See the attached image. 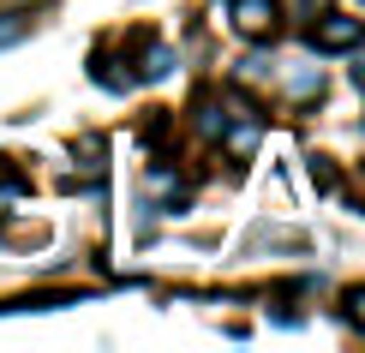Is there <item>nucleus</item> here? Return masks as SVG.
<instances>
[{
  "mask_svg": "<svg viewBox=\"0 0 365 353\" xmlns=\"http://www.w3.org/2000/svg\"><path fill=\"white\" fill-rule=\"evenodd\" d=\"M347 324L365 329V287H354V294H347Z\"/></svg>",
  "mask_w": 365,
  "mask_h": 353,
  "instance_id": "6",
  "label": "nucleus"
},
{
  "mask_svg": "<svg viewBox=\"0 0 365 353\" xmlns=\"http://www.w3.org/2000/svg\"><path fill=\"white\" fill-rule=\"evenodd\" d=\"M19 198H24V174L12 168V156H0V216H12Z\"/></svg>",
  "mask_w": 365,
  "mask_h": 353,
  "instance_id": "4",
  "label": "nucleus"
},
{
  "mask_svg": "<svg viewBox=\"0 0 365 353\" xmlns=\"http://www.w3.org/2000/svg\"><path fill=\"white\" fill-rule=\"evenodd\" d=\"M359 42H365V24H359V19H336V12H329V19L312 24V48H324V54L359 48Z\"/></svg>",
  "mask_w": 365,
  "mask_h": 353,
  "instance_id": "2",
  "label": "nucleus"
},
{
  "mask_svg": "<svg viewBox=\"0 0 365 353\" xmlns=\"http://www.w3.org/2000/svg\"><path fill=\"white\" fill-rule=\"evenodd\" d=\"M354 84H359V90H365V54H359V66H354Z\"/></svg>",
  "mask_w": 365,
  "mask_h": 353,
  "instance_id": "7",
  "label": "nucleus"
},
{
  "mask_svg": "<svg viewBox=\"0 0 365 353\" xmlns=\"http://www.w3.org/2000/svg\"><path fill=\"white\" fill-rule=\"evenodd\" d=\"M30 36V19L24 12H0V48H12V42Z\"/></svg>",
  "mask_w": 365,
  "mask_h": 353,
  "instance_id": "5",
  "label": "nucleus"
},
{
  "mask_svg": "<svg viewBox=\"0 0 365 353\" xmlns=\"http://www.w3.org/2000/svg\"><path fill=\"white\" fill-rule=\"evenodd\" d=\"M227 19H234V30H246V36H276L282 0H227Z\"/></svg>",
  "mask_w": 365,
  "mask_h": 353,
  "instance_id": "1",
  "label": "nucleus"
},
{
  "mask_svg": "<svg viewBox=\"0 0 365 353\" xmlns=\"http://www.w3.org/2000/svg\"><path fill=\"white\" fill-rule=\"evenodd\" d=\"M282 84H287V96H299V102H312L317 90H324V72H317L312 60H287V72H282Z\"/></svg>",
  "mask_w": 365,
  "mask_h": 353,
  "instance_id": "3",
  "label": "nucleus"
}]
</instances>
